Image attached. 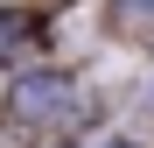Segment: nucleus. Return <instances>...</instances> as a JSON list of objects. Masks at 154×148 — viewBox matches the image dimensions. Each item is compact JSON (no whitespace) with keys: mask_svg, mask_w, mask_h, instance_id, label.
<instances>
[{"mask_svg":"<svg viewBox=\"0 0 154 148\" xmlns=\"http://www.w3.org/2000/svg\"><path fill=\"white\" fill-rule=\"evenodd\" d=\"M7 106H14V120H28V127H70L84 99H77L70 78H56V71L42 78V71H35V78H21V85H14Z\"/></svg>","mask_w":154,"mask_h":148,"instance_id":"nucleus-1","label":"nucleus"}]
</instances>
